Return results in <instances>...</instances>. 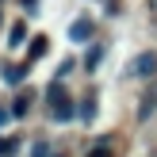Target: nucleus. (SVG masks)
I'll use <instances>...</instances> for the list:
<instances>
[{"instance_id":"1","label":"nucleus","mask_w":157,"mask_h":157,"mask_svg":"<svg viewBox=\"0 0 157 157\" xmlns=\"http://www.w3.org/2000/svg\"><path fill=\"white\" fill-rule=\"evenodd\" d=\"M46 111H50V119H54V123H69V119L77 115L73 96L65 92V84H58V81H54L50 88H46Z\"/></svg>"},{"instance_id":"2","label":"nucleus","mask_w":157,"mask_h":157,"mask_svg":"<svg viewBox=\"0 0 157 157\" xmlns=\"http://www.w3.org/2000/svg\"><path fill=\"white\" fill-rule=\"evenodd\" d=\"M130 73L134 77H153L157 73V54H138L134 65H130Z\"/></svg>"},{"instance_id":"3","label":"nucleus","mask_w":157,"mask_h":157,"mask_svg":"<svg viewBox=\"0 0 157 157\" xmlns=\"http://www.w3.org/2000/svg\"><path fill=\"white\" fill-rule=\"evenodd\" d=\"M153 111H157V84H150L146 88V96H142V104H138V119H153Z\"/></svg>"},{"instance_id":"4","label":"nucleus","mask_w":157,"mask_h":157,"mask_svg":"<svg viewBox=\"0 0 157 157\" xmlns=\"http://www.w3.org/2000/svg\"><path fill=\"white\" fill-rule=\"evenodd\" d=\"M69 38H73V42H88L92 38V19H73V27H69Z\"/></svg>"},{"instance_id":"5","label":"nucleus","mask_w":157,"mask_h":157,"mask_svg":"<svg viewBox=\"0 0 157 157\" xmlns=\"http://www.w3.org/2000/svg\"><path fill=\"white\" fill-rule=\"evenodd\" d=\"M96 111H100V100H96V92H88V96L81 100V119L92 123V119H96Z\"/></svg>"},{"instance_id":"6","label":"nucleus","mask_w":157,"mask_h":157,"mask_svg":"<svg viewBox=\"0 0 157 157\" xmlns=\"http://www.w3.org/2000/svg\"><path fill=\"white\" fill-rule=\"evenodd\" d=\"M27 111H31V92H19V96L12 100V119H23Z\"/></svg>"},{"instance_id":"7","label":"nucleus","mask_w":157,"mask_h":157,"mask_svg":"<svg viewBox=\"0 0 157 157\" xmlns=\"http://www.w3.org/2000/svg\"><path fill=\"white\" fill-rule=\"evenodd\" d=\"M100 61H104V46H92V50L84 54V69H88V73H96Z\"/></svg>"},{"instance_id":"8","label":"nucleus","mask_w":157,"mask_h":157,"mask_svg":"<svg viewBox=\"0 0 157 157\" xmlns=\"http://www.w3.org/2000/svg\"><path fill=\"white\" fill-rule=\"evenodd\" d=\"M88 157H115V150H111V138H100V142L88 150Z\"/></svg>"},{"instance_id":"9","label":"nucleus","mask_w":157,"mask_h":157,"mask_svg":"<svg viewBox=\"0 0 157 157\" xmlns=\"http://www.w3.org/2000/svg\"><path fill=\"white\" fill-rule=\"evenodd\" d=\"M23 77H27V69H23V65H4V81H8V84H19Z\"/></svg>"},{"instance_id":"10","label":"nucleus","mask_w":157,"mask_h":157,"mask_svg":"<svg viewBox=\"0 0 157 157\" xmlns=\"http://www.w3.org/2000/svg\"><path fill=\"white\" fill-rule=\"evenodd\" d=\"M23 38H27V23H15V27L8 31V42H12V46H19Z\"/></svg>"},{"instance_id":"11","label":"nucleus","mask_w":157,"mask_h":157,"mask_svg":"<svg viewBox=\"0 0 157 157\" xmlns=\"http://www.w3.org/2000/svg\"><path fill=\"white\" fill-rule=\"evenodd\" d=\"M15 150H19L15 138H0V157H15Z\"/></svg>"},{"instance_id":"12","label":"nucleus","mask_w":157,"mask_h":157,"mask_svg":"<svg viewBox=\"0 0 157 157\" xmlns=\"http://www.w3.org/2000/svg\"><path fill=\"white\" fill-rule=\"evenodd\" d=\"M46 54V38L38 35V38H31V58H42Z\"/></svg>"},{"instance_id":"13","label":"nucleus","mask_w":157,"mask_h":157,"mask_svg":"<svg viewBox=\"0 0 157 157\" xmlns=\"http://www.w3.org/2000/svg\"><path fill=\"white\" fill-rule=\"evenodd\" d=\"M31 157H54V153H50V146H46V142H35V150H31Z\"/></svg>"},{"instance_id":"14","label":"nucleus","mask_w":157,"mask_h":157,"mask_svg":"<svg viewBox=\"0 0 157 157\" xmlns=\"http://www.w3.org/2000/svg\"><path fill=\"white\" fill-rule=\"evenodd\" d=\"M8 119H12V107H0V127H4Z\"/></svg>"},{"instance_id":"15","label":"nucleus","mask_w":157,"mask_h":157,"mask_svg":"<svg viewBox=\"0 0 157 157\" xmlns=\"http://www.w3.org/2000/svg\"><path fill=\"white\" fill-rule=\"evenodd\" d=\"M23 8H27V12H38V0H19Z\"/></svg>"},{"instance_id":"16","label":"nucleus","mask_w":157,"mask_h":157,"mask_svg":"<svg viewBox=\"0 0 157 157\" xmlns=\"http://www.w3.org/2000/svg\"><path fill=\"white\" fill-rule=\"evenodd\" d=\"M54 157H61V153H54Z\"/></svg>"}]
</instances>
